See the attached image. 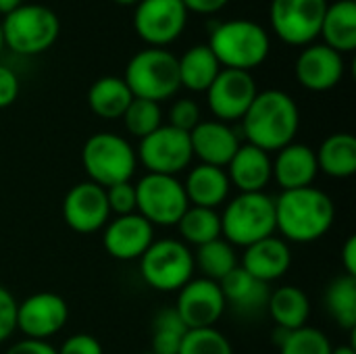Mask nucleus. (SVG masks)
I'll use <instances>...</instances> for the list:
<instances>
[{
	"instance_id": "obj_1",
	"label": "nucleus",
	"mask_w": 356,
	"mask_h": 354,
	"mask_svg": "<svg viewBox=\"0 0 356 354\" xmlns=\"http://www.w3.org/2000/svg\"><path fill=\"white\" fill-rule=\"evenodd\" d=\"M300 125V111L290 94L284 90L259 92L250 108L242 117V131L248 144L277 152L292 144Z\"/></svg>"
},
{
	"instance_id": "obj_2",
	"label": "nucleus",
	"mask_w": 356,
	"mask_h": 354,
	"mask_svg": "<svg viewBox=\"0 0 356 354\" xmlns=\"http://www.w3.org/2000/svg\"><path fill=\"white\" fill-rule=\"evenodd\" d=\"M334 200L319 188L282 192L275 198V232L286 240L309 244L321 240L334 225Z\"/></svg>"
},
{
	"instance_id": "obj_3",
	"label": "nucleus",
	"mask_w": 356,
	"mask_h": 354,
	"mask_svg": "<svg viewBox=\"0 0 356 354\" xmlns=\"http://www.w3.org/2000/svg\"><path fill=\"white\" fill-rule=\"evenodd\" d=\"M209 48L223 69L252 71L263 65L271 50L267 29L250 19H229L213 27Z\"/></svg>"
},
{
	"instance_id": "obj_4",
	"label": "nucleus",
	"mask_w": 356,
	"mask_h": 354,
	"mask_svg": "<svg viewBox=\"0 0 356 354\" xmlns=\"http://www.w3.org/2000/svg\"><path fill=\"white\" fill-rule=\"evenodd\" d=\"M275 234V198L265 192H240L221 215V238L232 246H250Z\"/></svg>"
},
{
	"instance_id": "obj_5",
	"label": "nucleus",
	"mask_w": 356,
	"mask_h": 354,
	"mask_svg": "<svg viewBox=\"0 0 356 354\" xmlns=\"http://www.w3.org/2000/svg\"><path fill=\"white\" fill-rule=\"evenodd\" d=\"M123 81L134 98L163 102L181 88L177 56L167 48L148 46L129 58Z\"/></svg>"
},
{
	"instance_id": "obj_6",
	"label": "nucleus",
	"mask_w": 356,
	"mask_h": 354,
	"mask_svg": "<svg viewBox=\"0 0 356 354\" xmlns=\"http://www.w3.org/2000/svg\"><path fill=\"white\" fill-rule=\"evenodd\" d=\"M81 165L90 177L88 182L100 188H111L115 184L131 182L138 167V156L125 138L100 131L86 140L81 148Z\"/></svg>"
},
{
	"instance_id": "obj_7",
	"label": "nucleus",
	"mask_w": 356,
	"mask_h": 354,
	"mask_svg": "<svg viewBox=\"0 0 356 354\" xmlns=\"http://www.w3.org/2000/svg\"><path fill=\"white\" fill-rule=\"evenodd\" d=\"M0 25L4 46L25 56L48 50L60 33L56 13L44 4H21L17 10L4 15Z\"/></svg>"
},
{
	"instance_id": "obj_8",
	"label": "nucleus",
	"mask_w": 356,
	"mask_h": 354,
	"mask_svg": "<svg viewBox=\"0 0 356 354\" xmlns=\"http://www.w3.org/2000/svg\"><path fill=\"white\" fill-rule=\"evenodd\" d=\"M140 273L152 290L179 292L194 275V255L179 240H154L140 259Z\"/></svg>"
},
{
	"instance_id": "obj_9",
	"label": "nucleus",
	"mask_w": 356,
	"mask_h": 354,
	"mask_svg": "<svg viewBox=\"0 0 356 354\" xmlns=\"http://www.w3.org/2000/svg\"><path fill=\"white\" fill-rule=\"evenodd\" d=\"M190 202L184 184L173 175L146 173L136 184V211L150 225H177Z\"/></svg>"
},
{
	"instance_id": "obj_10",
	"label": "nucleus",
	"mask_w": 356,
	"mask_h": 354,
	"mask_svg": "<svg viewBox=\"0 0 356 354\" xmlns=\"http://www.w3.org/2000/svg\"><path fill=\"white\" fill-rule=\"evenodd\" d=\"M327 0H271L269 21L275 35L290 46H309L321 33Z\"/></svg>"
},
{
	"instance_id": "obj_11",
	"label": "nucleus",
	"mask_w": 356,
	"mask_h": 354,
	"mask_svg": "<svg viewBox=\"0 0 356 354\" xmlns=\"http://www.w3.org/2000/svg\"><path fill=\"white\" fill-rule=\"evenodd\" d=\"M138 161L156 175H177L190 167L194 154L190 144V134L179 131L171 125H161L156 131L140 140L136 152Z\"/></svg>"
},
{
	"instance_id": "obj_12",
	"label": "nucleus",
	"mask_w": 356,
	"mask_h": 354,
	"mask_svg": "<svg viewBox=\"0 0 356 354\" xmlns=\"http://www.w3.org/2000/svg\"><path fill=\"white\" fill-rule=\"evenodd\" d=\"M188 15L181 0H140L134 10V29L146 44L165 48L184 33Z\"/></svg>"
},
{
	"instance_id": "obj_13",
	"label": "nucleus",
	"mask_w": 356,
	"mask_h": 354,
	"mask_svg": "<svg viewBox=\"0 0 356 354\" xmlns=\"http://www.w3.org/2000/svg\"><path fill=\"white\" fill-rule=\"evenodd\" d=\"M259 88L254 77L248 71L238 69H221L211 88L207 90L209 108L217 117V121H242L252 100L257 98Z\"/></svg>"
},
{
	"instance_id": "obj_14",
	"label": "nucleus",
	"mask_w": 356,
	"mask_h": 354,
	"mask_svg": "<svg viewBox=\"0 0 356 354\" xmlns=\"http://www.w3.org/2000/svg\"><path fill=\"white\" fill-rule=\"evenodd\" d=\"M69 319V307L54 292H38L17 305V330L25 338L44 340L56 336Z\"/></svg>"
},
{
	"instance_id": "obj_15",
	"label": "nucleus",
	"mask_w": 356,
	"mask_h": 354,
	"mask_svg": "<svg viewBox=\"0 0 356 354\" xmlns=\"http://www.w3.org/2000/svg\"><path fill=\"white\" fill-rule=\"evenodd\" d=\"M188 330H204L215 328L227 309L221 286L211 280H190L177 296L173 307Z\"/></svg>"
},
{
	"instance_id": "obj_16",
	"label": "nucleus",
	"mask_w": 356,
	"mask_h": 354,
	"mask_svg": "<svg viewBox=\"0 0 356 354\" xmlns=\"http://www.w3.org/2000/svg\"><path fill=\"white\" fill-rule=\"evenodd\" d=\"M63 219L77 234H94L102 230L111 219L106 190L92 182L73 186L63 200Z\"/></svg>"
},
{
	"instance_id": "obj_17",
	"label": "nucleus",
	"mask_w": 356,
	"mask_h": 354,
	"mask_svg": "<svg viewBox=\"0 0 356 354\" xmlns=\"http://www.w3.org/2000/svg\"><path fill=\"white\" fill-rule=\"evenodd\" d=\"M294 71L302 88L311 92H327L344 77V54L325 44H309L298 54Z\"/></svg>"
},
{
	"instance_id": "obj_18",
	"label": "nucleus",
	"mask_w": 356,
	"mask_h": 354,
	"mask_svg": "<svg viewBox=\"0 0 356 354\" xmlns=\"http://www.w3.org/2000/svg\"><path fill=\"white\" fill-rule=\"evenodd\" d=\"M152 242H154V225H150L138 213L115 217L104 225L102 244L113 259L140 261Z\"/></svg>"
},
{
	"instance_id": "obj_19",
	"label": "nucleus",
	"mask_w": 356,
	"mask_h": 354,
	"mask_svg": "<svg viewBox=\"0 0 356 354\" xmlns=\"http://www.w3.org/2000/svg\"><path fill=\"white\" fill-rule=\"evenodd\" d=\"M190 144H192V154L200 159V165H211V167H227L232 156L238 152L240 138L238 134L223 121H200L192 131H190Z\"/></svg>"
},
{
	"instance_id": "obj_20",
	"label": "nucleus",
	"mask_w": 356,
	"mask_h": 354,
	"mask_svg": "<svg viewBox=\"0 0 356 354\" xmlns=\"http://www.w3.org/2000/svg\"><path fill=\"white\" fill-rule=\"evenodd\" d=\"M292 265V252L286 240L269 236L244 248L242 255V269L248 271L252 277L271 284L288 273Z\"/></svg>"
},
{
	"instance_id": "obj_21",
	"label": "nucleus",
	"mask_w": 356,
	"mask_h": 354,
	"mask_svg": "<svg viewBox=\"0 0 356 354\" xmlns=\"http://www.w3.org/2000/svg\"><path fill=\"white\" fill-rule=\"evenodd\" d=\"M317 173H319V165H317L315 150L311 146L292 142L282 150H277L273 161V179L277 182L282 192L313 186Z\"/></svg>"
},
{
	"instance_id": "obj_22",
	"label": "nucleus",
	"mask_w": 356,
	"mask_h": 354,
	"mask_svg": "<svg viewBox=\"0 0 356 354\" xmlns=\"http://www.w3.org/2000/svg\"><path fill=\"white\" fill-rule=\"evenodd\" d=\"M227 177L240 192H265L273 179V161L269 152L244 144L227 163Z\"/></svg>"
},
{
	"instance_id": "obj_23",
	"label": "nucleus",
	"mask_w": 356,
	"mask_h": 354,
	"mask_svg": "<svg viewBox=\"0 0 356 354\" xmlns=\"http://www.w3.org/2000/svg\"><path fill=\"white\" fill-rule=\"evenodd\" d=\"M225 305L234 307L242 315H254L267 309L271 290L269 284L252 277L248 271H244L240 265L219 282Z\"/></svg>"
},
{
	"instance_id": "obj_24",
	"label": "nucleus",
	"mask_w": 356,
	"mask_h": 354,
	"mask_svg": "<svg viewBox=\"0 0 356 354\" xmlns=\"http://www.w3.org/2000/svg\"><path fill=\"white\" fill-rule=\"evenodd\" d=\"M229 177L225 169L211 167V165H198L188 173V179L184 184L186 196L190 207H202V209H217L225 202L229 194Z\"/></svg>"
},
{
	"instance_id": "obj_25",
	"label": "nucleus",
	"mask_w": 356,
	"mask_h": 354,
	"mask_svg": "<svg viewBox=\"0 0 356 354\" xmlns=\"http://www.w3.org/2000/svg\"><path fill=\"white\" fill-rule=\"evenodd\" d=\"M319 35L323 38V44L336 52H353L356 48V0L327 4Z\"/></svg>"
},
{
	"instance_id": "obj_26",
	"label": "nucleus",
	"mask_w": 356,
	"mask_h": 354,
	"mask_svg": "<svg viewBox=\"0 0 356 354\" xmlns=\"http://www.w3.org/2000/svg\"><path fill=\"white\" fill-rule=\"evenodd\" d=\"M177 69L181 88L190 92H207L223 67L219 65L209 44H198L177 56Z\"/></svg>"
},
{
	"instance_id": "obj_27",
	"label": "nucleus",
	"mask_w": 356,
	"mask_h": 354,
	"mask_svg": "<svg viewBox=\"0 0 356 354\" xmlns=\"http://www.w3.org/2000/svg\"><path fill=\"white\" fill-rule=\"evenodd\" d=\"M267 311L271 313L275 325L286 332H294L307 325L311 315V300L298 286H282L271 292Z\"/></svg>"
},
{
	"instance_id": "obj_28",
	"label": "nucleus",
	"mask_w": 356,
	"mask_h": 354,
	"mask_svg": "<svg viewBox=\"0 0 356 354\" xmlns=\"http://www.w3.org/2000/svg\"><path fill=\"white\" fill-rule=\"evenodd\" d=\"M319 171L330 177L346 179L356 173V138L353 134L327 136L315 152Z\"/></svg>"
},
{
	"instance_id": "obj_29",
	"label": "nucleus",
	"mask_w": 356,
	"mask_h": 354,
	"mask_svg": "<svg viewBox=\"0 0 356 354\" xmlns=\"http://www.w3.org/2000/svg\"><path fill=\"white\" fill-rule=\"evenodd\" d=\"M131 100L134 94L129 92L123 77L117 75H104L96 79L88 90V104L92 113L102 119H121Z\"/></svg>"
},
{
	"instance_id": "obj_30",
	"label": "nucleus",
	"mask_w": 356,
	"mask_h": 354,
	"mask_svg": "<svg viewBox=\"0 0 356 354\" xmlns=\"http://www.w3.org/2000/svg\"><path fill=\"white\" fill-rule=\"evenodd\" d=\"M192 255H194V269H200L204 280L217 284L238 267V255L234 246L223 238L198 246L196 252Z\"/></svg>"
},
{
	"instance_id": "obj_31",
	"label": "nucleus",
	"mask_w": 356,
	"mask_h": 354,
	"mask_svg": "<svg viewBox=\"0 0 356 354\" xmlns=\"http://www.w3.org/2000/svg\"><path fill=\"white\" fill-rule=\"evenodd\" d=\"M184 244H194L196 248L221 238V215L215 209L188 207V211L177 221Z\"/></svg>"
},
{
	"instance_id": "obj_32",
	"label": "nucleus",
	"mask_w": 356,
	"mask_h": 354,
	"mask_svg": "<svg viewBox=\"0 0 356 354\" xmlns=\"http://www.w3.org/2000/svg\"><path fill=\"white\" fill-rule=\"evenodd\" d=\"M325 307L332 319L348 330L355 332L356 328V277L353 275H340L336 277L325 292Z\"/></svg>"
},
{
	"instance_id": "obj_33",
	"label": "nucleus",
	"mask_w": 356,
	"mask_h": 354,
	"mask_svg": "<svg viewBox=\"0 0 356 354\" xmlns=\"http://www.w3.org/2000/svg\"><path fill=\"white\" fill-rule=\"evenodd\" d=\"M190 330L175 309H163L152 321V351L154 354H177Z\"/></svg>"
},
{
	"instance_id": "obj_34",
	"label": "nucleus",
	"mask_w": 356,
	"mask_h": 354,
	"mask_svg": "<svg viewBox=\"0 0 356 354\" xmlns=\"http://www.w3.org/2000/svg\"><path fill=\"white\" fill-rule=\"evenodd\" d=\"M280 354H332V342L317 328H300L294 332H286L277 328L275 338Z\"/></svg>"
},
{
	"instance_id": "obj_35",
	"label": "nucleus",
	"mask_w": 356,
	"mask_h": 354,
	"mask_svg": "<svg viewBox=\"0 0 356 354\" xmlns=\"http://www.w3.org/2000/svg\"><path fill=\"white\" fill-rule=\"evenodd\" d=\"M121 119H123L127 131L142 140L163 125V111H161L159 102L134 98Z\"/></svg>"
},
{
	"instance_id": "obj_36",
	"label": "nucleus",
	"mask_w": 356,
	"mask_h": 354,
	"mask_svg": "<svg viewBox=\"0 0 356 354\" xmlns=\"http://www.w3.org/2000/svg\"><path fill=\"white\" fill-rule=\"evenodd\" d=\"M177 354H234L229 340L215 328L190 330Z\"/></svg>"
},
{
	"instance_id": "obj_37",
	"label": "nucleus",
	"mask_w": 356,
	"mask_h": 354,
	"mask_svg": "<svg viewBox=\"0 0 356 354\" xmlns=\"http://www.w3.org/2000/svg\"><path fill=\"white\" fill-rule=\"evenodd\" d=\"M200 121H202L200 119V106L192 98H179L169 108V123L167 125H171L179 131L190 134Z\"/></svg>"
},
{
	"instance_id": "obj_38",
	"label": "nucleus",
	"mask_w": 356,
	"mask_h": 354,
	"mask_svg": "<svg viewBox=\"0 0 356 354\" xmlns=\"http://www.w3.org/2000/svg\"><path fill=\"white\" fill-rule=\"evenodd\" d=\"M104 190H106V202L111 213H115L117 217L136 213V184L123 182Z\"/></svg>"
},
{
	"instance_id": "obj_39",
	"label": "nucleus",
	"mask_w": 356,
	"mask_h": 354,
	"mask_svg": "<svg viewBox=\"0 0 356 354\" xmlns=\"http://www.w3.org/2000/svg\"><path fill=\"white\" fill-rule=\"evenodd\" d=\"M17 305L19 303L15 296L4 286H0V344L8 340L17 330Z\"/></svg>"
},
{
	"instance_id": "obj_40",
	"label": "nucleus",
	"mask_w": 356,
	"mask_h": 354,
	"mask_svg": "<svg viewBox=\"0 0 356 354\" xmlns=\"http://www.w3.org/2000/svg\"><path fill=\"white\" fill-rule=\"evenodd\" d=\"M56 354H104L102 344L90 334H75L67 338Z\"/></svg>"
},
{
	"instance_id": "obj_41",
	"label": "nucleus",
	"mask_w": 356,
	"mask_h": 354,
	"mask_svg": "<svg viewBox=\"0 0 356 354\" xmlns=\"http://www.w3.org/2000/svg\"><path fill=\"white\" fill-rule=\"evenodd\" d=\"M19 96V77L6 65H0V108L10 106Z\"/></svg>"
},
{
	"instance_id": "obj_42",
	"label": "nucleus",
	"mask_w": 356,
	"mask_h": 354,
	"mask_svg": "<svg viewBox=\"0 0 356 354\" xmlns=\"http://www.w3.org/2000/svg\"><path fill=\"white\" fill-rule=\"evenodd\" d=\"M4 354H56V348L44 340H31L23 338L21 342L13 344Z\"/></svg>"
},
{
	"instance_id": "obj_43",
	"label": "nucleus",
	"mask_w": 356,
	"mask_h": 354,
	"mask_svg": "<svg viewBox=\"0 0 356 354\" xmlns=\"http://www.w3.org/2000/svg\"><path fill=\"white\" fill-rule=\"evenodd\" d=\"M188 13H196V15H213L217 10H221L223 6H227L229 0H181Z\"/></svg>"
},
{
	"instance_id": "obj_44",
	"label": "nucleus",
	"mask_w": 356,
	"mask_h": 354,
	"mask_svg": "<svg viewBox=\"0 0 356 354\" xmlns=\"http://www.w3.org/2000/svg\"><path fill=\"white\" fill-rule=\"evenodd\" d=\"M342 265L346 275L356 277V236H350L342 248Z\"/></svg>"
},
{
	"instance_id": "obj_45",
	"label": "nucleus",
	"mask_w": 356,
	"mask_h": 354,
	"mask_svg": "<svg viewBox=\"0 0 356 354\" xmlns=\"http://www.w3.org/2000/svg\"><path fill=\"white\" fill-rule=\"evenodd\" d=\"M21 4H25L23 0H0V15H8L13 10H17Z\"/></svg>"
},
{
	"instance_id": "obj_46",
	"label": "nucleus",
	"mask_w": 356,
	"mask_h": 354,
	"mask_svg": "<svg viewBox=\"0 0 356 354\" xmlns=\"http://www.w3.org/2000/svg\"><path fill=\"white\" fill-rule=\"evenodd\" d=\"M332 354H356V348L355 344H342V346L332 348Z\"/></svg>"
},
{
	"instance_id": "obj_47",
	"label": "nucleus",
	"mask_w": 356,
	"mask_h": 354,
	"mask_svg": "<svg viewBox=\"0 0 356 354\" xmlns=\"http://www.w3.org/2000/svg\"><path fill=\"white\" fill-rule=\"evenodd\" d=\"M113 2H117V4H121V6H136L140 0H113Z\"/></svg>"
},
{
	"instance_id": "obj_48",
	"label": "nucleus",
	"mask_w": 356,
	"mask_h": 354,
	"mask_svg": "<svg viewBox=\"0 0 356 354\" xmlns=\"http://www.w3.org/2000/svg\"><path fill=\"white\" fill-rule=\"evenodd\" d=\"M2 48H4V35H2V25H0V52H2Z\"/></svg>"
},
{
	"instance_id": "obj_49",
	"label": "nucleus",
	"mask_w": 356,
	"mask_h": 354,
	"mask_svg": "<svg viewBox=\"0 0 356 354\" xmlns=\"http://www.w3.org/2000/svg\"><path fill=\"white\" fill-rule=\"evenodd\" d=\"M146 354H154V353H146Z\"/></svg>"
}]
</instances>
